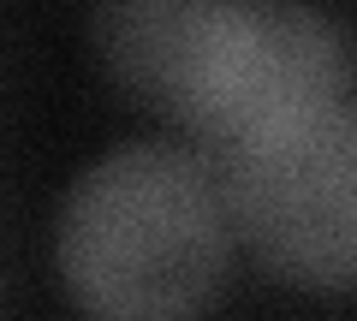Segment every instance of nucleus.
<instances>
[{
	"label": "nucleus",
	"mask_w": 357,
	"mask_h": 321,
	"mask_svg": "<svg viewBox=\"0 0 357 321\" xmlns=\"http://www.w3.org/2000/svg\"><path fill=\"white\" fill-rule=\"evenodd\" d=\"M262 0H96L107 77L185 137L215 113L238 72Z\"/></svg>",
	"instance_id": "3"
},
{
	"label": "nucleus",
	"mask_w": 357,
	"mask_h": 321,
	"mask_svg": "<svg viewBox=\"0 0 357 321\" xmlns=\"http://www.w3.org/2000/svg\"><path fill=\"white\" fill-rule=\"evenodd\" d=\"M232 238L304 292H345L357 268V119L351 95L262 125L215 161Z\"/></svg>",
	"instance_id": "2"
},
{
	"label": "nucleus",
	"mask_w": 357,
	"mask_h": 321,
	"mask_svg": "<svg viewBox=\"0 0 357 321\" xmlns=\"http://www.w3.org/2000/svg\"><path fill=\"white\" fill-rule=\"evenodd\" d=\"M54 262L89 321H197L232 268V214L208 161L126 143L72 185Z\"/></svg>",
	"instance_id": "1"
}]
</instances>
